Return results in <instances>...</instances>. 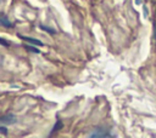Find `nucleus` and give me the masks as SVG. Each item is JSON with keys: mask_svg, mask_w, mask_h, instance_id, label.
<instances>
[{"mask_svg": "<svg viewBox=\"0 0 156 138\" xmlns=\"http://www.w3.org/2000/svg\"><path fill=\"white\" fill-rule=\"evenodd\" d=\"M27 48H28V50H30V51H33V52H39L38 50H35V48H33V47H28V46H27Z\"/></svg>", "mask_w": 156, "mask_h": 138, "instance_id": "2", "label": "nucleus"}, {"mask_svg": "<svg viewBox=\"0 0 156 138\" xmlns=\"http://www.w3.org/2000/svg\"><path fill=\"white\" fill-rule=\"evenodd\" d=\"M23 40H26V41H28V42H32V44H35V45H38V46H41L43 44L39 41V40H35V39H30V38H26V36H21Z\"/></svg>", "mask_w": 156, "mask_h": 138, "instance_id": "1", "label": "nucleus"}]
</instances>
